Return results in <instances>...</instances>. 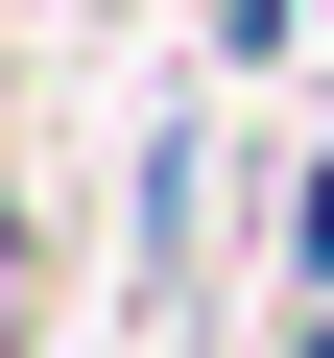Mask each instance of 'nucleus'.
Returning <instances> with one entry per match:
<instances>
[{
	"label": "nucleus",
	"mask_w": 334,
	"mask_h": 358,
	"mask_svg": "<svg viewBox=\"0 0 334 358\" xmlns=\"http://www.w3.org/2000/svg\"><path fill=\"white\" fill-rule=\"evenodd\" d=\"M286 263H310V287H334V167H310V192H286Z\"/></svg>",
	"instance_id": "1"
}]
</instances>
